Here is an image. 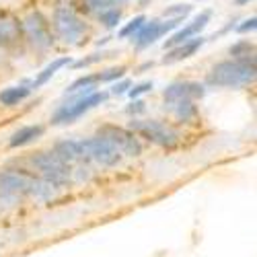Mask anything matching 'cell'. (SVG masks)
Segmentation results:
<instances>
[{
	"label": "cell",
	"instance_id": "cell-1",
	"mask_svg": "<svg viewBox=\"0 0 257 257\" xmlns=\"http://www.w3.org/2000/svg\"><path fill=\"white\" fill-rule=\"evenodd\" d=\"M255 64L239 62V60H224L214 64L208 72V82L212 87L220 89H239L255 80Z\"/></svg>",
	"mask_w": 257,
	"mask_h": 257
},
{
	"label": "cell",
	"instance_id": "cell-2",
	"mask_svg": "<svg viewBox=\"0 0 257 257\" xmlns=\"http://www.w3.org/2000/svg\"><path fill=\"white\" fill-rule=\"evenodd\" d=\"M33 167L39 171V177L46 179L48 183H52L54 187H64L66 183H70V165L64 163L54 151H44L37 153L31 159Z\"/></svg>",
	"mask_w": 257,
	"mask_h": 257
},
{
	"label": "cell",
	"instance_id": "cell-3",
	"mask_svg": "<svg viewBox=\"0 0 257 257\" xmlns=\"http://www.w3.org/2000/svg\"><path fill=\"white\" fill-rule=\"evenodd\" d=\"M127 130H132L136 136L146 138L148 142L163 146V148H173L179 142V134L173 127L157 119H132Z\"/></svg>",
	"mask_w": 257,
	"mask_h": 257
},
{
	"label": "cell",
	"instance_id": "cell-4",
	"mask_svg": "<svg viewBox=\"0 0 257 257\" xmlns=\"http://www.w3.org/2000/svg\"><path fill=\"white\" fill-rule=\"evenodd\" d=\"M54 29L58 33V37L64 44H78V39H82L87 35V23L78 17V13H74L70 7H56L54 11Z\"/></svg>",
	"mask_w": 257,
	"mask_h": 257
},
{
	"label": "cell",
	"instance_id": "cell-5",
	"mask_svg": "<svg viewBox=\"0 0 257 257\" xmlns=\"http://www.w3.org/2000/svg\"><path fill=\"white\" fill-rule=\"evenodd\" d=\"M105 99H107V93H103V91H87V95L78 97L74 103H68V105L60 107V109L54 113V117H52V123L54 125L74 123L78 117H82L87 111H91L93 107L101 105Z\"/></svg>",
	"mask_w": 257,
	"mask_h": 257
},
{
	"label": "cell",
	"instance_id": "cell-6",
	"mask_svg": "<svg viewBox=\"0 0 257 257\" xmlns=\"http://www.w3.org/2000/svg\"><path fill=\"white\" fill-rule=\"evenodd\" d=\"M99 136L105 138L107 142H111L121 157H140L142 155V144L132 130H125V127H119L113 123H105L99 127Z\"/></svg>",
	"mask_w": 257,
	"mask_h": 257
},
{
	"label": "cell",
	"instance_id": "cell-7",
	"mask_svg": "<svg viewBox=\"0 0 257 257\" xmlns=\"http://www.w3.org/2000/svg\"><path fill=\"white\" fill-rule=\"evenodd\" d=\"M21 23H23V33L37 50H48L54 46V33L50 27V21L44 17L41 11H31Z\"/></svg>",
	"mask_w": 257,
	"mask_h": 257
},
{
	"label": "cell",
	"instance_id": "cell-8",
	"mask_svg": "<svg viewBox=\"0 0 257 257\" xmlns=\"http://www.w3.org/2000/svg\"><path fill=\"white\" fill-rule=\"evenodd\" d=\"M80 146H82L84 159H91L101 167H115L121 161V155L117 153V148L101 136L80 140Z\"/></svg>",
	"mask_w": 257,
	"mask_h": 257
},
{
	"label": "cell",
	"instance_id": "cell-9",
	"mask_svg": "<svg viewBox=\"0 0 257 257\" xmlns=\"http://www.w3.org/2000/svg\"><path fill=\"white\" fill-rule=\"evenodd\" d=\"M35 183L37 177L27 173V171H3L0 173V194H3V198L27 196L33 194Z\"/></svg>",
	"mask_w": 257,
	"mask_h": 257
},
{
	"label": "cell",
	"instance_id": "cell-10",
	"mask_svg": "<svg viewBox=\"0 0 257 257\" xmlns=\"http://www.w3.org/2000/svg\"><path fill=\"white\" fill-rule=\"evenodd\" d=\"M181 17H177V19H167V21H159V19H155V21H148V23H144L138 31H136V48L138 50H144V48H148L151 44H155L157 39H161L165 33H169V31H173L179 23H181Z\"/></svg>",
	"mask_w": 257,
	"mask_h": 257
},
{
	"label": "cell",
	"instance_id": "cell-11",
	"mask_svg": "<svg viewBox=\"0 0 257 257\" xmlns=\"http://www.w3.org/2000/svg\"><path fill=\"white\" fill-rule=\"evenodd\" d=\"M23 37H25L23 23L11 11L0 9V48L5 50L17 48L23 41Z\"/></svg>",
	"mask_w": 257,
	"mask_h": 257
},
{
	"label": "cell",
	"instance_id": "cell-12",
	"mask_svg": "<svg viewBox=\"0 0 257 257\" xmlns=\"http://www.w3.org/2000/svg\"><path fill=\"white\" fill-rule=\"evenodd\" d=\"M206 95V87L202 82H194V80H185V82H173L169 84L163 93L165 103H175L179 99H202Z\"/></svg>",
	"mask_w": 257,
	"mask_h": 257
},
{
	"label": "cell",
	"instance_id": "cell-13",
	"mask_svg": "<svg viewBox=\"0 0 257 257\" xmlns=\"http://www.w3.org/2000/svg\"><path fill=\"white\" fill-rule=\"evenodd\" d=\"M210 17H212V13L210 11H204V13H200L194 21H191L189 25H185L183 29H179L177 33H173L167 41H165V50H171V48H175V46H179V44H183V41H187V39H191V37H196L208 23H210Z\"/></svg>",
	"mask_w": 257,
	"mask_h": 257
},
{
	"label": "cell",
	"instance_id": "cell-14",
	"mask_svg": "<svg viewBox=\"0 0 257 257\" xmlns=\"http://www.w3.org/2000/svg\"><path fill=\"white\" fill-rule=\"evenodd\" d=\"M204 37H194V39H187L183 41V44L175 46V48H171L167 52V56L163 58V64H175V62H181V60H187L194 56L202 46H204Z\"/></svg>",
	"mask_w": 257,
	"mask_h": 257
},
{
	"label": "cell",
	"instance_id": "cell-15",
	"mask_svg": "<svg viewBox=\"0 0 257 257\" xmlns=\"http://www.w3.org/2000/svg\"><path fill=\"white\" fill-rule=\"evenodd\" d=\"M54 153L64 161V163H76V161H87L82 153L80 140H62L54 146Z\"/></svg>",
	"mask_w": 257,
	"mask_h": 257
},
{
	"label": "cell",
	"instance_id": "cell-16",
	"mask_svg": "<svg viewBox=\"0 0 257 257\" xmlns=\"http://www.w3.org/2000/svg\"><path fill=\"white\" fill-rule=\"evenodd\" d=\"M44 125H39V123H33V125H23V127H19V130L11 136L9 144L13 148H19V146H27L31 142H35L37 138L44 136Z\"/></svg>",
	"mask_w": 257,
	"mask_h": 257
},
{
	"label": "cell",
	"instance_id": "cell-17",
	"mask_svg": "<svg viewBox=\"0 0 257 257\" xmlns=\"http://www.w3.org/2000/svg\"><path fill=\"white\" fill-rule=\"evenodd\" d=\"M228 54L232 56V60L255 64V46L249 39H241V41H237V44H232L228 48Z\"/></svg>",
	"mask_w": 257,
	"mask_h": 257
},
{
	"label": "cell",
	"instance_id": "cell-18",
	"mask_svg": "<svg viewBox=\"0 0 257 257\" xmlns=\"http://www.w3.org/2000/svg\"><path fill=\"white\" fill-rule=\"evenodd\" d=\"M68 7L80 15H99L109 5H107V0H70Z\"/></svg>",
	"mask_w": 257,
	"mask_h": 257
},
{
	"label": "cell",
	"instance_id": "cell-19",
	"mask_svg": "<svg viewBox=\"0 0 257 257\" xmlns=\"http://www.w3.org/2000/svg\"><path fill=\"white\" fill-rule=\"evenodd\" d=\"M66 64H70V58H68V56H64V58H56L52 64H48V66L39 72V76L33 80V89L44 87V84H46V82H48V80H50V78H52L60 68L66 66Z\"/></svg>",
	"mask_w": 257,
	"mask_h": 257
},
{
	"label": "cell",
	"instance_id": "cell-20",
	"mask_svg": "<svg viewBox=\"0 0 257 257\" xmlns=\"http://www.w3.org/2000/svg\"><path fill=\"white\" fill-rule=\"evenodd\" d=\"M171 107H173V113L179 121H191L198 117V107L191 99H179L175 103H171Z\"/></svg>",
	"mask_w": 257,
	"mask_h": 257
},
{
	"label": "cell",
	"instance_id": "cell-21",
	"mask_svg": "<svg viewBox=\"0 0 257 257\" xmlns=\"http://www.w3.org/2000/svg\"><path fill=\"white\" fill-rule=\"evenodd\" d=\"M29 93H31L29 87H11V89H5L3 93H0V105L15 107V105H19L23 99H27Z\"/></svg>",
	"mask_w": 257,
	"mask_h": 257
},
{
	"label": "cell",
	"instance_id": "cell-22",
	"mask_svg": "<svg viewBox=\"0 0 257 257\" xmlns=\"http://www.w3.org/2000/svg\"><path fill=\"white\" fill-rule=\"evenodd\" d=\"M119 19H121V11H119V9H109V7H107L105 11H101V13H99V21H101V25H103V27H107V29L117 27Z\"/></svg>",
	"mask_w": 257,
	"mask_h": 257
},
{
	"label": "cell",
	"instance_id": "cell-23",
	"mask_svg": "<svg viewBox=\"0 0 257 257\" xmlns=\"http://www.w3.org/2000/svg\"><path fill=\"white\" fill-rule=\"evenodd\" d=\"M97 74H87V76H80L78 80H74L70 87H68V93H76L80 89H93L95 84H97Z\"/></svg>",
	"mask_w": 257,
	"mask_h": 257
},
{
	"label": "cell",
	"instance_id": "cell-24",
	"mask_svg": "<svg viewBox=\"0 0 257 257\" xmlns=\"http://www.w3.org/2000/svg\"><path fill=\"white\" fill-rule=\"evenodd\" d=\"M146 23V17H142V15H138V17H134L132 21H130V23H127L121 31H119V37L121 39H125V37H130V35H134L142 25Z\"/></svg>",
	"mask_w": 257,
	"mask_h": 257
},
{
	"label": "cell",
	"instance_id": "cell-25",
	"mask_svg": "<svg viewBox=\"0 0 257 257\" xmlns=\"http://www.w3.org/2000/svg\"><path fill=\"white\" fill-rule=\"evenodd\" d=\"M125 74V66H115V68H109L101 74H97V80L99 82H111V80H117Z\"/></svg>",
	"mask_w": 257,
	"mask_h": 257
},
{
	"label": "cell",
	"instance_id": "cell-26",
	"mask_svg": "<svg viewBox=\"0 0 257 257\" xmlns=\"http://www.w3.org/2000/svg\"><path fill=\"white\" fill-rule=\"evenodd\" d=\"M189 11H191V5H175V7L167 9V11L163 13V15H165L167 19H177V17L185 19V17L189 15Z\"/></svg>",
	"mask_w": 257,
	"mask_h": 257
},
{
	"label": "cell",
	"instance_id": "cell-27",
	"mask_svg": "<svg viewBox=\"0 0 257 257\" xmlns=\"http://www.w3.org/2000/svg\"><path fill=\"white\" fill-rule=\"evenodd\" d=\"M151 91H153V82H140V84H136V87H134L132 91H127V93H130L132 99H138L140 95L151 93Z\"/></svg>",
	"mask_w": 257,
	"mask_h": 257
},
{
	"label": "cell",
	"instance_id": "cell-28",
	"mask_svg": "<svg viewBox=\"0 0 257 257\" xmlns=\"http://www.w3.org/2000/svg\"><path fill=\"white\" fill-rule=\"evenodd\" d=\"M103 58H105L103 54H93V56H89V58L78 60V62L74 64V68H87V66H91V64H95V62H99V60H103Z\"/></svg>",
	"mask_w": 257,
	"mask_h": 257
},
{
	"label": "cell",
	"instance_id": "cell-29",
	"mask_svg": "<svg viewBox=\"0 0 257 257\" xmlns=\"http://www.w3.org/2000/svg\"><path fill=\"white\" fill-rule=\"evenodd\" d=\"M255 27H257V19L255 17H251V19H247L243 25H239L237 27V31L239 33H249V31H255Z\"/></svg>",
	"mask_w": 257,
	"mask_h": 257
},
{
	"label": "cell",
	"instance_id": "cell-30",
	"mask_svg": "<svg viewBox=\"0 0 257 257\" xmlns=\"http://www.w3.org/2000/svg\"><path fill=\"white\" fill-rule=\"evenodd\" d=\"M130 87H132V82H130V80H121L119 84H115V87L111 89V93H113V95H123V93L130 91Z\"/></svg>",
	"mask_w": 257,
	"mask_h": 257
},
{
	"label": "cell",
	"instance_id": "cell-31",
	"mask_svg": "<svg viewBox=\"0 0 257 257\" xmlns=\"http://www.w3.org/2000/svg\"><path fill=\"white\" fill-rule=\"evenodd\" d=\"M144 111V103L142 101H134L130 107H127V113H142Z\"/></svg>",
	"mask_w": 257,
	"mask_h": 257
},
{
	"label": "cell",
	"instance_id": "cell-32",
	"mask_svg": "<svg viewBox=\"0 0 257 257\" xmlns=\"http://www.w3.org/2000/svg\"><path fill=\"white\" fill-rule=\"evenodd\" d=\"M107 5L109 7H125L127 0H107Z\"/></svg>",
	"mask_w": 257,
	"mask_h": 257
},
{
	"label": "cell",
	"instance_id": "cell-33",
	"mask_svg": "<svg viewBox=\"0 0 257 257\" xmlns=\"http://www.w3.org/2000/svg\"><path fill=\"white\" fill-rule=\"evenodd\" d=\"M234 3H237V5H249L251 0H234Z\"/></svg>",
	"mask_w": 257,
	"mask_h": 257
},
{
	"label": "cell",
	"instance_id": "cell-34",
	"mask_svg": "<svg viewBox=\"0 0 257 257\" xmlns=\"http://www.w3.org/2000/svg\"><path fill=\"white\" fill-rule=\"evenodd\" d=\"M0 200H3V194H0Z\"/></svg>",
	"mask_w": 257,
	"mask_h": 257
}]
</instances>
